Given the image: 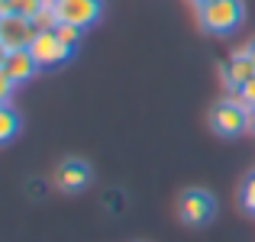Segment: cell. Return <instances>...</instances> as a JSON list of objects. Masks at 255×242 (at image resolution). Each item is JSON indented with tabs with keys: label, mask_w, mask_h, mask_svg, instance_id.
Listing matches in <instances>:
<instances>
[{
	"label": "cell",
	"mask_w": 255,
	"mask_h": 242,
	"mask_svg": "<svg viewBox=\"0 0 255 242\" xmlns=\"http://www.w3.org/2000/svg\"><path fill=\"white\" fill-rule=\"evenodd\" d=\"M252 78H255V62L249 58V52H236V55L223 65V81H226L230 91H239V87Z\"/></svg>",
	"instance_id": "obj_9"
},
{
	"label": "cell",
	"mask_w": 255,
	"mask_h": 242,
	"mask_svg": "<svg viewBox=\"0 0 255 242\" xmlns=\"http://www.w3.org/2000/svg\"><path fill=\"white\" fill-rule=\"evenodd\" d=\"M252 129H255V110H252Z\"/></svg>",
	"instance_id": "obj_20"
},
{
	"label": "cell",
	"mask_w": 255,
	"mask_h": 242,
	"mask_svg": "<svg viewBox=\"0 0 255 242\" xmlns=\"http://www.w3.org/2000/svg\"><path fill=\"white\" fill-rule=\"evenodd\" d=\"M52 10H55L58 23L78 26V29H91L94 23L104 13L100 0H52Z\"/></svg>",
	"instance_id": "obj_3"
},
{
	"label": "cell",
	"mask_w": 255,
	"mask_h": 242,
	"mask_svg": "<svg viewBox=\"0 0 255 242\" xmlns=\"http://www.w3.org/2000/svg\"><path fill=\"white\" fill-rule=\"evenodd\" d=\"M29 52H32V58H36L39 68H55V65H65L71 55H75V49H71L68 42H62L55 29L36 32V39H32Z\"/></svg>",
	"instance_id": "obj_4"
},
{
	"label": "cell",
	"mask_w": 255,
	"mask_h": 242,
	"mask_svg": "<svg viewBox=\"0 0 255 242\" xmlns=\"http://www.w3.org/2000/svg\"><path fill=\"white\" fill-rule=\"evenodd\" d=\"M243 0H210L207 6H197L200 26L213 36H230L243 23Z\"/></svg>",
	"instance_id": "obj_1"
},
{
	"label": "cell",
	"mask_w": 255,
	"mask_h": 242,
	"mask_svg": "<svg viewBox=\"0 0 255 242\" xmlns=\"http://www.w3.org/2000/svg\"><path fill=\"white\" fill-rule=\"evenodd\" d=\"M10 3V13L16 16H36L42 6H49V0H6Z\"/></svg>",
	"instance_id": "obj_12"
},
{
	"label": "cell",
	"mask_w": 255,
	"mask_h": 242,
	"mask_svg": "<svg viewBox=\"0 0 255 242\" xmlns=\"http://www.w3.org/2000/svg\"><path fill=\"white\" fill-rule=\"evenodd\" d=\"M32 23H36L39 32H49V29H55V26H58V16H55V10H52V6H42V10L32 16Z\"/></svg>",
	"instance_id": "obj_13"
},
{
	"label": "cell",
	"mask_w": 255,
	"mask_h": 242,
	"mask_svg": "<svg viewBox=\"0 0 255 242\" xmlns=\"http://www.w3.org/2000/svg\"><path fill=\"white\" fill-rule=\"evenodd\" d=\"M16 132H19V113L10 104H0V145L10 142Z\"/></svg>",
	"instance_id": "obj_10"
},
{
	"label": "cell",
	"mask_w": 255,
	"mask_h": 242,
	"mask_svg": "<svg viewBox=\"0 0 255 242\" xmlns=\"http://www.w3.org/2000/svg\"><path fill=\"white\" fill-rule=\"evenodd\" d=\"M36 32L39 29H36V23H32V16H16V13H10V16L0 19V42L6 45V52L29 49Z\"/></svg>",
	"instance_id": "obj_6"
},
{
	"label": "cell",
	"mask_w": 255,
	"mask_h": 242,
	"mask_svg": "<svg viewBox=\"0 0 255 242\" xmlns=\"http://www.w3.org/2000/svg\"><path fill=\"white\" fill-rule=\"evenodd\" d=\"M13 87H16V84H13V81L6 78V71L0 68V104H10V94H13Z\"/></svg>",
	"instance_id": "obj_16"
},
{
	"label": "cell",
	"mask_w": 255,
	"mask_h": 242,
	"mask_svg": "<svg viewBox=\"0 0 255 242\" xmlns=\"http://www.w3.org/2000/svg\"><path fill=\"white\" fill-rule=\"evenodd\" d=\"M236 97L243 100V104L249 107V110H255V78H252V81H246V84L239 87V91H236Z\"/></svg>",
	"instance_id": "obj_15"
},
{
	"label": "cell",
	"mask_w": 255,
	"mask_h": 242,
	"mask_svg": "<svg viewBox=\"0 0 255 242\" xmlns=\"http://www.w3.org/2000/svg\"><path fill=\"white\" fill-rule=\"evenodd\" d=\"M191 3H194V6H207V3H210V0H191Z\"/></svg>",
	"instance_id": "obj_19"
},
{
	"label": "cell",
	"mask_w": 255,
	"mask_h": 242,
	"mask_svg": "<svg viewBox=\"0 0 255 242\" xmlns=\"http://www.w3.org/2000/svg\"><path fill=\"white\" fill-rule=\"evenodd\" d=\"M239 204H243L246 213H252V217H255V171L246 174L243 187H239Z\"/></svg>",
	"instance_id": "obj_11"
},
{
	"label": "cell",
	"mask_w": 255,
	"mask_h": 242,
	"mask_svg": "<svg viewBox=\"0 0 255 242\" xmlns=\"http://www.w3.org/2000/svg\"><path fill=\"white\" fill-rule=\"evenodd\" d=\"M55 184L62 187L65 194H78L91 184V165L81 158H65L62 165L55 168Z\"/></svg>",
	"instance_id": "obj_7"
},
{
	"label": "cell",
	"mask_w": 255,
	"mask_h": 242,
	"mask_svg": "<svg viewBox=\"0 0 255 242\" xmlns=\"http://www.w3.org/2000/svg\"><path fill=\"white\" fill-rule=\"evenodd\" d=\"M3 71H6V78H10L13 84H23V81H29L39 71V65H36V58H32L29 49H13V52H6Z\"/></svg>",
	"instance_id": "obj_8"
},
{
	"label": "cell",
	"mask_w": 255,
	"mask_h": 242,
	"mask_svg": "<svg viewBox=\"0 0 255 242\" xmlns=\"http://www.w3.org/2000/svg\"><path fill=\"white\" fill-rule=\"evenodd\" d=\"M246 52H249V58L255 62V42H252V45H249V49H246Z\"/></svg>",
	"instance_id": "obj_18"
},
{
	"label": "cell",
	"mask_w": 255,
	"mask_h": 242,
	"mask_svg": "<svg viewBox=\"0 0 255 242\" xmlns=\"http://www.w3.org/2000/svg\"><path fill=\"white\" fill-rule=\"evenodd\" d=\"M3 62H6V45L0 42V68H3Z\"/></svg>",
	"instance_id": "obj_17"
},
{
	"label": "cell",
	"mask_w": 255,
	"mask_h": 242,
	"mask_svg": "<svg viewBox=\"0 0 255 242\" xmlns=\"http://www.w3.org/2000/svg\"><path fill=\"white\" fill-rule=\"evenodd\" d=\"M0 19H3V16H0Z\"/></svg>",
	"instance_id": "obj_21"
},
{
	"label": "cell",
	"mask_w": 255,
	"mask_h": 242,
	"mask_svg": "<svg viewBox=\"0 0 255 242\" xmlns=\"http://www.w3.org/2000/svg\"><path fill=\"white\" fill-rule=\"evenodd\" d=\"M55 32H58V39H62V42L71 45V49H75V45L81 42V36H84V29H78V26H68V23H58Z\"/></svg>",
	"instance_id": "obj_14"
},
{
	"label": "cell",
	"mask_w": 255,
	"mask_h": 242,
	"mask_svg": "<svg viewBox=\"0 0 255 242\" xmlns=\"http://www.w3.org/2000/svg\"><path fill=\"white\" fill-rule=\"evenodd\" d=\"M178 213L187 226H204L217 213V200L207 191H200V187H191V191H184L178 197Z\"/></svg>",
	"instance_id": "obj_5"
},
{
	"label": "cell",
	"mask_w": 255,
	"mask_h": 242,
	"mask_svg": "<svg viewBox=\"0 0 255 242\" xmlns=\"http://www.w3.org/2000/svg\"><path fill=\"white\" fill-rule=\"evenodd\" d=\"M210 126L217 136H239L252 126V110L239 97H226L210 110Z\"/></svg>",
	"instance_id": "obj_2"
}]
</instances>
